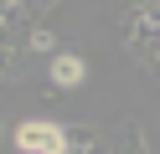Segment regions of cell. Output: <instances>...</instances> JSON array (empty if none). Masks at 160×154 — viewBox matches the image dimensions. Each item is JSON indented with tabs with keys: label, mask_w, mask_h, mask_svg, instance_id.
<instances>
[{
	"label": "cell",
	"mask_w": 160,
	"mask_h": 154,
	"mask_svg": "<svg viewBox=\"0 0 160 154\" xmlns=\"http://www.w3.org/2000/svg\"><path fill=\"white\" fill-rule=\"evenodd\" d=\"M67 139H72V128H62V123H52V118H26L21 128H16V149L21 154H62Z\"/></svg>",
	"instance_id": "cell-1"
},
{
	"label": "cell",
	"mask_w": 160,
	"mask_h": 154,
	"mask_svg": "<svg viewBox=\"0 0 160 154\" xmlns=\"http://www.w3.org/2000/svg\"><path fill=\"white\" fill-rule=\"evenodd\" d=\"M47 72H52V87H67V92H72V87H83V82H88V62L78 57V51H57V57H52V67H47Z\"/></svg>",
	"instance_id": "cell-2"
},
{
	"label": "cell",
	"mask_w": 160,
	"mask_h": 154,
	"mask_svg": "<svg viewBox=\"0 0 160 154\" xmlns=\"http://www.w3.org/2000/svg\"><path fill=\"white\" fill-rule=\"evenodd\" d=\"M57 41H52V31H31V51H52Z\"/></svg>",
	"instance_id": "cell-3"
}]
</instances>
